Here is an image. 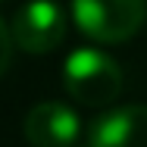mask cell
I'll list each match as a JSON object with an SVG mask.
<instances>
[{
    "label": "cell",
    "mask_w": 147,
    "mask_h": 147,
    "mask_svg": "<svg viewBox=\"0 0 147 147\" xmlns=\"http://www.w3.org/2000/svg\"><path fill=\"white\" fill-rule=\"evenodd\" d=\"M63 85L82 107H110L122 94V69L97 47H78L63 63Z\"/></svg>",
    "instance_id": "1"
},
{
    "label": "cell",
    "mask_w": 147,
    "mask_h": 147,
    "mask_svg": "<svg viewBox=\"0 0 147 147\" xmlns=\"http://www.w3.org/2000/svg\"><path fill=\"white\" fill-rule=\"evenodd\" d=\"M88 147H147V107L128 103L100 113L88 128Z\"/></svg>",
    "instance_id": "5"
},
{
    "label": "cell",
    "mask_w": 147,
    "mask_h": 147,
    "mask_svg": "<svg viewBox=\"0 0 147 147\" xmlns=\"http://www.w3.org/2000/svg\"><path fill=\"white\" fill-rule=\"evenodd\" d=\"M82 119L59 100H44L25 116V138L31 147H75Z\"/></svg>",
    "instance_id": "4"
},
{
    "label": "cell",
    "mask_w": 147,
    "mask_h": 147,
    "mask_svg": "<svg viewBox=\"0 0 147 147\" xmlns=\"http://www.w3.org/2000/svg\"><path fill=\"white\" fill-rule=\"evenodd\" d=\"M57 3H59V0H57Z\"/></svg>",
    "instance_id": "7"
},
{
    "label": "cell",
    "mask_w": 147,
    "mask_h": 147,
    "mask_svg": "<svg viewBox=\"0 0 147 147\" xmlns=\"http://www.w3.org/2000/svg\"><path fill=\"white\" fill-rule=\"evenodd\" d=\"M13 50H16L13 31H9V25L0 19V78L6 75V69H9V63H13Z\"/></svg>",
    "instance_id": "6"
},
{
    "label": "cell",
    "mask_w": 147,
    "mask_h": 147,
    "mask_svg": "<svg viewBox=\"0 0 147 147\" xmlns=\"http://www.w3.org/2000/svg\"><path fill=\"white\" fill-rule=\"evenodd\" d=\"M72 22L97 44H122L147 22V0H72Z\"/></svg>",
    "instance_id": "2"
},
{
    "label": "cell",
    "mask_w": 147,
    "mask_h": 147,
    "mask_svg": "<svg viewBox=\"0 0 147 147\" xmlns=\"http://www.w3.org/2000/svg\"><path fill=\"white\" fill-rule=\"evenodd\" d=\"M13 41L25 53H50L66 38V13L57 0H28L13 19Z\"/></svg>",
    "instance_id": "3"
}]
</instances>
